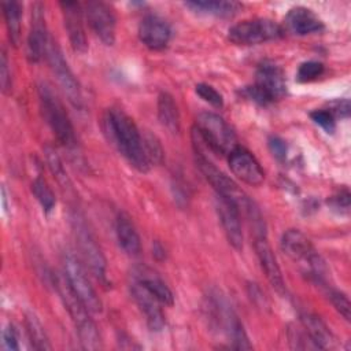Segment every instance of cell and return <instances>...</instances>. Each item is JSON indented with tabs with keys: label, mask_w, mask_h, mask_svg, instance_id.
Here are the masks:
<instances>
[{
	"label": "cell",
	"mask_w": 351,
	"mask_h": 351,
	"mask_svg": "<svg viewBox=\"0 0 351 351\" xmlns=\"http://www.w3.org/2000/svg\"><path fill=\"white\" fill-rule=\"evenodd\" d=\"M104 132L122 156L138 171H148L151 165L145 156L143 134L134 121L121 108L111 107L104 115Z\"/></svg>",
	"instance_id": "cell-1"
},
{
	"label": "cell",
	"mask_w": 351,
	"mask_h": 351,
	"mask_svg": "<svg viewBox=\"0 0 351 351\" xmlns=\"http://www.w3.org/2000/svg\"><path fill=\"white\" fill-rule=\"evenodd\" d=\"M55 288L62 299L63 306L66 307L69 315L71 317L80 343L84 350H99L101 347L100 333L96 324L89 315V310L71 289L64 274H53Z\"/></svg>",
	"instance_id": "cell-2"
},
{
	"label": "cell",
	"mask_w": 351,
	"mask_h": 351,
	"mask_svg": "<svg viewBox=\"0 0 351 351\" xmlns=\"http://www.w3.org/2000/svg\"><path fill=\"white\" fill-rule=\"evenodd\" d=\"M193 144L203 145L215 155H228L237 144L230 125L218 114L200 112L192 129Z\"/></svg>",
	"instance_id": "cell-3"
},
{
	"label": "cell",
	"mask_w": 351,
	"mask_h": 351,
	"mask_svg": "<svg viewBox=\"0 0 351 351\" xmlns=\"http://www.w3.org/2000/svg\"><path fill=\"white\" fill-rule=\"evenodd\" d=\"M38 93V101L41 114L59 140L60 144L64 147H74L75 145V133L73 123L63 107V103L60 101L56 92L52 89L51 85L47 82H40L37 86Z\"/></svg>",
	"instance_id": "cell-4"
},
{
	"label": "cell",
	"mask_w": 351,
	"mask_h": 351,
	"mask_svg": "<svg viewBox=\"0 0 351 351\" xmlns=\"http://www.w3.org/2000/svg\"><path fill=\"white\" fill-rule=\"evenodd\" d=\"M243 93L247 99L261 106H267L284 97L287 84L281 67L271 60H263L256 69L255 82L247 86Z\"/></svg>",
	"instance_id": "cell-5"
},
{
	"label": "cell",
	"mask_w": 351,
	"mask_h": 351,
	"mask_svg": "<svg viewBox=\"0 0 351 351\" xmlns=\"http://www.w3.org/2000/svg\"><path fill=\"white\" fill-rule=\"evenodd\" d=\"M281 250L293 262L306 267L308 274L318 282L324 281L326 273L325 262L303 232L299 229L285 230L281 237Z\"/></svg>",
	"instance_id": "cell-6"
},
{
	"label": "cell",
	"mask_w": 351,
	"mask_h": 351,
	"mask_svg": "<svg viewBox=\"0 0 351 351\" xmlns=\"http://www.w3.org/2000/svg\"><path fill=\"white\" fill-rule=\"evenodd\" d=\"M71 226H73V232H74L78 248H80V254H81L84 262L88 265L90 273L101 284L108 285L106 256H104L101 248L99 247L95 236L86 226L84 218L80 214L73 213L71 214Z\"/></svg>",
	"instance_id": "cell-7"
},
{
	"label": "cell",
	"mask_w": 351,
	"mask_h": 351,
	"mask_svg": "<svg viewBox=\"0 0 351 351\" xmlns=\"http://www.w3.org/2000/svg\"><path fill=\"white\" fill-rule=\"evenodd\" d=\"M282 36V27L269 18L245 19L233 25L228 32L229 40L237 45H256Z\"/></svg>",
	"instance_id": "cell-8"
},
{
	"label": "cell",
	"mask_w": 351,
	"mask_h": 351,
	"mask_svg": "<svg viewBox=\"0 0 351 351\" xmlns=\"http://www.w3.org/2000/svg\"><path fill=\"white\" fill-rule=\"evenodd\" d=\"M195 160L200 173L204 176L207 182L217 192V196L225 197L236 203L240 208H247L251 200L244 195V192L237 186V184L229 178L222 170H219L202 151L195 149Z\"/></svg>",
	"instance_id": "cell-9"
},
{
	"label": "cell",
	"mask_w": 351,
	"mask_h": 351,
	"mask_svg": "<svg viewBox=\"0 0 351 351\" xmlns=\"http://www.w3.org/2000/svg\"><path fill=\"white\" fill-rule=\"evenodd\" d=\"M63 274L66 276L71 289L77 293V296L82 300L86 308L90 313H100L103 308L101 300L95 291L84 265L78 261V258L71 254L66 252L63 256Z\"/></svg>",
	"instance_id": "cell-10"
},
{
	"label": "cell",
	"mask_w": 351,
	"mask_h": 351,
	"mask_svg": "<svg viewBox=\"0 0 351 351\" xmlns=\"http://www.w3.org/2000/svg\"><path fill=\"white\" fill-rule=\"evenodd\" d=\"M45 58L49 64V69L52 70L53 75L56 77L58 84L63 89L69 101L75 107H81L82 106V93H81L80 82L75 78L74 73L71 71L69 63L66 62L58 43L52 37H49Z\"/></svg>",
	"instance_id": "cell-11"
},
{
	"label": "cell",
	"mask_w": 351,
	"mask_h": 351,
	"mask_svg": "<svg viewBox=\"0 0 351 351\" xmlns=\"http://www.w3.org/2000/svg\"><path fill=\"white\" fill-rule=\"evenodd\" d=\"M85 18L93 33L106 45L115 43L117 18L111 5L104 1H88L85 4Z\"/></svg>",
	"instance_id": "cell-12"
},
{
	"label": "cell",
	"mask_w": 351,
	"mask_h": 351,
	"mask_svg": "<svg viewBox=\"0 0 351 351\" xmlns=\"http://www.w3.org/2000/svg\"><path fill=\"white\" fill-rule=\"evenodd\" d=\"M228 163L232 173L248 185L258 186L265 181V171L256 158L244 147L236 145L228 154Z\"/></svg>",
	"instance_id": "cell-13"
},
{
	"label": "cell",
	"mask_w": 351,
	"mask_h": 351,
	"mask_svg": "<svg viewBox=\"0 0 351 351\" xmlns=\"http://www.w3.org/2000/svg\"><path fill=\"white\" fill-rule=\"evenodd\" d=\"M129 289L137 307L144 314L148 328L154 332H160L166 325V318L160 307L162 303L133 277Z\"/></svg>",
	"instance_id": "cell-14"
},
{
	"label": "cell",
	"mask_w": 351,
	"mask_h": 351,
	"mask_svg": "<svg viewBox=\"0 0 351 351\" xmlns=\"http://www.w3.org/2000/svg\"><path fill=\"white\" fill-rule=\"evenodd\" d=\"M64 29L67 32L70 44L75 52L84 53L88 49V40L84 27V10L78 1H60L59 3Z\"/></svg>",
	"instance_id": "cell-15"
},
{
	"label": "cell",
	"mask_w": 351,
	"mask_h": 351,
	"mask_svg": "<svg viewBox=\"0 0 351 351\" xmlns=\"http://www.w3.org/2000/svg\"><path fill=\"white\" fill-rule=\"evenodd\" d=\"M49 37L51 36L48 34L47 25H45L44 7L43 4L37 3L33 7L32 25L27 36V43H26V55L29 62L38 63L43 59V56H45Z\"/></svg>",
	"instance_id": "cell-16"
},
{
	"label": "cell",
	"mask_w": 351,
	"mask_h": 351,
	"mask_svg": "<svg viewBox=\"0 0 351 351\" xmlns=\"http://www.w3.org/2000/svg\"><path fill=\"white\" fill-rule=\"evenodd\" d=\"M215 210L229 244L237 251L243 250V229L240 222V207L225 197L217 196Z\"/></svg>",
	"instance_id": "cell-17"
},
{
	"label": "cell",
	"mask_w": 351,
	"mask_h": 351,
	"mask_svg": "<svg viewBox=\"0 0 351 351\" xmlns=\"http://www.w3.org/2000/svg\"><path fill=\"white\" fill-rule=\"evenodd\" d=\"M254 247H255V252H256L259 265H261L267 281L270 282V285L278 293H281V295L285 293V282L282 278V273H281V269L276 259V255L267 241L266 233L254 236Z\"/></svg>",
	"instance_id": "cell-18"
},
{
	"label": "cell",
	"mask_w": 351,
	"mask_h": 351,
	"mask_svg": "<svg viewBox=\"0 0 351 351\" xmlns=\"http://www.w3.org/2000/svg\"><path fill=\"white\" fill-rule=\"evenodd\" d=\"M138 38L147 48L160 51L167 47L171 38L170 25L163 18L148 14L140 21Z\"/></svg>",
	"instance_id": "cell-19"
},
{
	"label": "cell",
	"mask_w": 351,
	"mask_h": 351,
	"mask_svg": "<svg viewBox=\"0 0 351 351\" xmlns=\"http://www.w3.org/2000/svg\"><path fill=\"white\" fill-rule=\"evenodd\" d=\"M324 22L313 10L303 5H296L285 15L282 30L284 33L288 32L296 36H306L319 33L324 30Z\"/></svg>",
	"instance_id": "cell-20"
},
{
	"label": "cell",
	"mask_w": 351,
	"mask_h": 351,
	"mask_svg": "<svg viewBox=\"0 0 351 351\" xmlns=\"http://www.w3.org/2000/svg\"><path fill=\"white\" fill-rule=\"evenodd\" d=\"M133 278H136L144 288H147L162 304L173 306L174 303V295L171 289L166 285V282L151 269L148 267H136L133 274Z\"/></svg>",
	"instance_id": "cell-21"
},
{
	"label": "cell",
	"mask_w": 351,
	"mask_h": 351,
	"mask_svg": "<svg viewBox=\"0 0 351 351\" xmlns=\"http://www.w3.org/2000/svg\"><path fill=\"white\" fill-rule=\"evenodd\" d=\"M300 321L304 332L310 337L314 348H332L335 344V336L326 326V324L311 313H303Z\"/></svg>",
	"instance_id": "cell-22"
},
{
	"label": "cell",
	"mask_w": 351,
	"mask_h": 351,
	"mask_svg": "<svg viewBox=\"0 0 351 351\" xmlns=\"http://www.w3.org/2000/svg\"><path fill=\"white\" fill-rule=\"evenodd\" d=\"M117 240L119 247L130 256H136L141 251V240L138 232L132 222L130 217L125 213H119L117 217Z\"/></svg>",
	"instance_id": "cell-23"
},
{
	"label": "cell",
	"mask_w": 351,
	"mask_h": 351,
	"mask_svg": "<svg viewBox=\"0 0 351 351\" xmlns=\"http://www.w3.org/2000/svg\"><path fill=\"white\" fill-rule=\"evenodd\" d=\"M185 5L197 14L211 15L217 18H232L241 10L240 3L223 0H193L186 1Z\"/></svg>",
	"instance_id": "cell-24"
},
{
	"label": "cell",
	"mask_w": 351,
	"mask_h": 351,
	"mask_svg": "<svg viewBox=\"0 0 351 351\" xmlns=\"http://www.w3.org/2000/svg\"><path fill=\"white\" fill-rule=\"evenodd\" d=\"M158 119L170 133L180 132V111L174 97L169 92H160L158 96Z\"/></svg>",
	"instance_id": "cell-25"
},
{
	"label": "cell",
	"mask_w": 351,
	"mask_h": 351,
	"mask_svg": "<svg viewBox=\"0 0 351 351\" xmlns=\"http://www.w3.org/2000/svg\"><path fill=\"white\" fill-rule=\"evenodd\" d=\"M3 14L5 19V26L8 30V37L14 45H18L21 37V16H22V7L18 1L10 0L1 4Z\"/></svg>",
	"instance_id": "cell-26"
},
{
	"label": "cell",
	"mask_w": 351,
	"mask_h": 351,
	"mask_svg": "<svg viewBox=\"0 0 351 351\" xmlns=\"http://www.w3.org/2000/svg\"><path fill=\"white\" fill-rule=\"evenodd\" d=\"M25 325L27 330L29 340L34 350H51L52 346L44 330V326L33 313H27L25 317Z\"/></svg>",
	"instance_id": "cell-27"
},
{
	"label": "cell",
	"mask_w": 351,
	"mask_h": 351,
	"mask_svg": "<svg viewBox=\"0 0 351 351\" xmlns=\"http://www.w3.org/2000/svg\"><path fill=\"white\" fill-rule=\"evenodd\" d=\"M32 192L36 196L37 202L40 203L43 211L45 214L51 213L56 204V197L51 189V186L47 184V181L41 177H37L32 182Z\"/></svg>",
	"instance_id": "cell-28"
},
{
	"label": "cell",
	"mask_w": 351,
	"mask_h": 351,
	"mask_svg": "<svg viewBox=\"0 0 351 351\" xmlns=\"http://www.w3.org/2000/svg\"><path fill=\"white\" fill-rule=\"evenodd\" d=\"M143 145H144V152H145V156L149 162V165H160L165 159V152H163V148H162V144L159 141V138L149 133V132H145L143 134Z\"/></svg>",
	"instance_id": "cell-29"
},
{
	"label": "cell",
	"mask_w": 351,
	"mask_h": 351,
	"mask_svg": "<svg viewBox=\"0 0 351 351\" xmlns=\"http://www.w3.org/2000/svg\"><path fill=\"white\" fill-rule=\"evenodd\" d=\"M45 156H47V162H48V166L51 169V171L53 173V176L56 177L58 182L63 186V188H70V180L66 174V170L62 165V160L59 158V155L56 154V151L51 147H47L45 149Z\"/></svg>",
	"instance_id": "cell-30"
},
{
	"label": "cell",
	"mask_w": 351,
	"mask_h": 351,
	"mask_svg": "<svg viewBox=\"0 0 351 351\" xmlns=\"http://www.w3.org/2000/svg\"><path fill=\"white\" fill-rule=\"evenodd\" d=\"M324 73V64L317 60L303 62L296 73V78L299 82H310L321 77Z\"/></svg>",
	"instance_id": "cell-31"
},
{
	"label": "cell",
	"mask_w": 351,
	"mask_h": 351,
	"mask_svg": "<svg viewBox=\"0 0 351 351\" xmlns=\"http://www.w3.org/2000/svg\"><path fill=\"white\" fill-rule=\"evenodd\" d=\"M328 298L330 299L333 307L337 310V313L346 319H351V303L347 298V295L341 291L337 289H329L328 291Z\"/></svg>",
	"instance_id": "cell-32"
},
{
	"label": "cell",
	"mask_w": 351,
	"mask_h": 351,
	"mask_svg": "<svg viewBox=\"0 0 351 351\" xmlns=\"http://www.w3.org/2000/svg\"><path fill=\"white\" fill-rule=\"evenodd\" d=\"M195 92L197 93L199 97H202L204 101H207L208 104H211L213 107L221 108L223 106V97L222 95L211 85L200 82L195 86Z\"/></svg>",
	"instance_id": "cell-33"
},
{
	"label": "cell",
	"mask_w": 351,
	"mask_h": 351,
	"mask_svg": "<svg viewBox=\"0 0 351 351\" xmlns=\"http://www.w3.org/2000/svg\"><path fill=\"white\" fill-rule=\"evenodd\" d=\"M310 118L314 121V123L321 126L326 133H333L336 129L335 115L330 112V110H326V108L314 110L310 112Z\"/></svg>",
	"instance_id": "cell-34"
},
{
	"label": "cell",
	"mask_w": 351,
	"mask_h": 351,
	"mask_svg": "<svg viewBox=\"0 0 351 351\" xmlns=\"http://www.w3.org/2000/svg\"><path fill=\"white\" fill-rule=\"evenodd\" d=\"M0 84L4 93H8L11 90V71H10L8 59L4 51L1 52V59H0Z\"/></svg>",
	"instance_id": "cell-35"
},
{
	"label": "cell",
	"mask_w": 351,
	"mask_h": 351,
	"mask_svg": "<svg viewBox=\"0 0 351 351\" xmlns=\"http://www.w3.org/2000/svg\"><path fill=\"white\" fill-rule=\"evenodd\" d=\"M3 348L7 351H16L19 350V344H18V335L15 328L8 324L4 330H3Z\"/></svg>",
	"instance_id": "cell-36"
},
{
	"label": "cell",
	"mask_w": 351,
	"mask_h": 351,
	"mask_svg": "<svg viewBox=\"0 0 351 351\" xmlns=\"http://www.w3.org/2000/svg\"><path fill=\"white\" fill-rule=\"evenodd\" d=\"M269 148H270L274 158H277L278 160L285 159V156H287V144H285L284 140H281L277 136H271L269 138Z\"/></svg>",
	"instance_id": "cell-37"
},
{
	"label": "cell",
	"mask_w": 351,
	"mask_h": 351,
	"mask_svg": "<svg viewBox=\"0 0 351 351\" xmlns=\"http://www.w3.org/2000/svg\"><path fill=\"white\" fill-rule=\"evenodd\" d=\"M330 206L333 208H337V210H344V211H348L350 208V192L347 189H343L340 191L337 195L332 196L330 200H329Z\"/></svg>",
	"instance_id": "cell-38"
},
{
	"label": "cell",
	"mask_w": 351,
	"mask_h": 351,
	"mask_svg": "<svg viewBox=\"0 0 351 351\" xmlns=\"http://www.w3.org/2000/svg\"><path fill=\"white\" fill-rule=\"evenodd\" d=\"M330 112L340 118H348L350 115V100L348 99H340L332 103V107L329 108Z\"/></svg>",
	"instance_id": "cell-39"
}]
</instances>
